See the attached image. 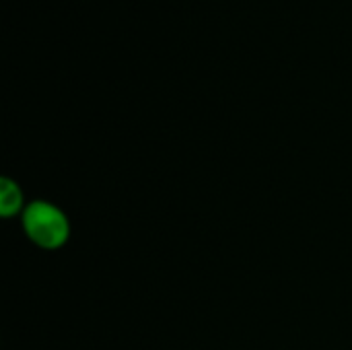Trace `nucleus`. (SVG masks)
Listing matches in <instances>:
<instances>
[{
	"label": "nucleus",
	"mask_w": 352,
	"mask_h": 350,
	"mask_svg": "<svg viewBox=\"0 0 352 350\" xmlns=\"http://www.w3.org/2000/svg\"><path fill=\"white\" fill-rule=\"evenodd\" d=\"M25 202H23V192L19 188L16 182L2 177L0 182V215L4 219H12L14 215H21L25 210Z\"/></svg>",
	"instance_id": "f03ea898"
},
{
	"label": "nucleus",
	"mask_w": 352,
	"mask_h": 350,
	"mask_svg": "<svg viewBox=\"0 0 352 350\" xmlns=\"http://www.w3.org/2000/svg\"><path fill=\"white\" fill-rule=\"evenodd\" d=\"M21 227L27 239L41 250H60L70 237L66 212L47 200L29 202L21 212Z\"/></svg>",
	"instance_id": "f257e3e1"
}]
</instances>
